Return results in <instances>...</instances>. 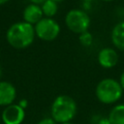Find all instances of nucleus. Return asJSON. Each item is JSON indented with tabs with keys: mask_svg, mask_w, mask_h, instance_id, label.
I'll list each match as a JSON object with an SVG mask.
<instances>
[{
	"mask_svg": "<svg viewBox=\"0 0 124 124\" xmlns=\"http://www.w3.org/2000/svg\"><path fill=\"white\" fill-rule=\"evenodd\" d=\"M34 25L25 21H18L12 24L6 33L8 44L16 49H23L30 46L35 40Z\"/></svg>",
	"mask_w": 124,
	"mask_h": 124,
	"instance_id": "obj_1",
	"label": "nucleus"
},
{
	"mask_svg": "<svg viewBox=\"0 0 124 124\" xmlns=\"http://www.w3.org/2000/svg\"><path fill=\"white\" fill-rule=\"evenodd\" d=\"M78 113V105L69 95L61 94L54 98L50 107V117L59 124L72 122Z\"/></svg>",
	"mask_w": 124,
	"mask_h": 124,
	"instance_id": "obj_2",
	"label": "nucleus"
},
{
	"mask_svg": "<svg viewBox=\"0 0 124 124\" xmlns=\"http://www.w3.org/2000/svg\"><path fill=\"white\" fill-rule=\"evenodd\" d=\"M123 91L118 80L112 78H106L101 79L96 85L95 95L100 103L112 105L121 99Z\"/></svg>",
	"mask_w": 124,
	"mask_h": 124,
	"instance_id": "obj_3",
	"label": "nucleus"
},
{
	"mask_svg": "<svg viewBox=\"0 0 124 124\" xmlns=\"http://www.w3.org/2000/svg\"><path fill=\"white\" fill-rule=\"evenodd\" d=\"M65 24L67 28L76 34H81L88 31L91 19L87 12L82 9H72L65 16Z\"/></svg>",
	"mask_w": 124,
	"mask_h": 124,
	"instance_id": "obj_4",
	"label": "nucleus"
},
{
	"mask_svg": "<svg viewBox=\"0 0 124 124\" xmlns=\"http://www.w3.org/2000/svg\"><path fill=\"white\" fill-rule=\"evenodd\" d=\"M36 36L45 42L54 41L60 34L61 27L53 17H43L34 25Z\"/></svg>",
	"mask_w": 124,
	"mask_h": 124,
	"instance_id": "obj_5",
	"label": "nucleus"
},
{
	"mask_svg": "<svg viewBox=\"0 0 124 124\" xmlns=\"http://www.w3.org/2000/svg\"><path fill=\"white\" fill-rule=\"evenodd\" d=\"M1 118L4 124H21L25 118V109L19 107L18 104H12L5 107Z\"/></svg>",
	"mask_w": 124,
	"mask_h": 124,
	"instance_id": "obj_6",
	"label": "nucleus"
},
{
	"mask_svg": "<svg viewBox=\"0 0 124 124\" xmlns=\"http://www.w3.org/2000/svg\"><path fill=\"white\" fill-rule=\"evenodd\" d=\"M97 61L101 67L105 69H111L116 66L118 62V53L112 47H103L97 54Z\"/></svg>",
	"mask_w": 124,
	"mask_h": 124,
	"instance_id": "obj_7",
	"label": "nucleus"
},
{
	"mask_svg": "<svg viewBox=\"0 0 124 124\" xmlns=\"http://www.w3.org/2000/svg\"><path fill=\"white\" fill-rule=\"evenodd\" d=\"M16 98V89L7 80H0V106L8 107L14 104Z\"/></svg>",
	"mask_w": 124,
	"mask_h": 124,
	"instance_id": "obj_8",
	"label": "nucleus"
},
{
	"mask_svg": "<svg viewBox=\"0 0 124 124\" xmlns=\"http://www.w3.org/2000/svg\"><path fill=\"white\" fill-rule=\"evenodd\" d=\"M22 17H23V21L30 23L32 25L38 23L44 17V14L41 6L32 3L27 5L23 10Z\"/></svg>",
	"mask_w": 124,
	"mask_h": 124,
	"instance_id": "obj_9",
	"label": "nucleus"
},
{
	"mask_svg": "<svg viewBox=\"0 0 124 124\" xmlns=\"http://www.w3.org/2000/svg\"><path fill=\"white\" fill-rule=\"evenodd\" d=\"M112 45L119 50L124 51V20L117 22L110 33Z\"/></svg>",
	"mask_w": 124,
	"mask_h": 124,
	"instance_id": "obj_10",
	"label": "nucleus"
},
{
	"mask_svg": "<svg viewBox=\"0 0 124 124\" xmlns=\"http://www.w3.org/2000/svg\"><path fill=\"white\" fill-rule=\"evenodd\" d=\"M108 118L109 124H124V103L115 105L110 109Z\"/></svg>",
	"mask_w": 124,
	"mask_h": 124,
	"instance_id": "obj_11",
	"label": "nucleus"
},
{
	"mask_svg": "<svg viewBox=\"0 0 124 124\" xmlns=\"http://www.w3.org/2000/svg\"><path fill=\"white\" fill-rule=\"evenodd\" d=\"M45 17H53L58 12V3L53 0H46L41 5Z\"/></svg>",
	"mask_w": 124,
	"mask_h": 124,
	"instance_id": "obj_12",
	"label": "nucleus"
},
{
	"mask_svg": "<svg viewBox=\"0 0 124 124\" xmlns=\"http://www.w3.org/2000/svg\"><path fill=\"white\" fill-rule=\"evenodd\" d=\"M78 41H79L81 46H83L85 47H88L93 43V36H92V34L89 31H85V32L79 34Z\"/></svg>",
	"mask_w": 124,
	"mask_h": 124,
	"instance_id": "obj_13",
	"label": "nucleus"
},
{
	"mask_svg": "<svg viewBox=\"0 0 124 124\" xmlns=\"http://www.w3.org/2000/svg\"><path fill=\"white\" fill-rule=\"evenodd\" d=\"M37 124H57L51 117H44Z\"/></svg>",
	"mask_w": 124,
	"mask_h": 124,
	"instance_id": "obj_14",
	"label": "nucleus"
},
{
	"mask_svg": "<svg viewBox=\"0 0 124 124\" xmlns=\"http://www.w3.org/2000/svg\"><path fill=\"white\" fill-rule=\"evenodd\" d=\"M18 106L25 109V108L28 106V102H27V100H26V99H21V100L19 101V103H18Z\"/></svg>",
	"mask_w": 124,
	"mask_h": 124,
	"instance_id": "obj_15",
	"label": "nucleus"
},
{
	"mask_svg": "<svg viewBox=\"0 0 124 124\" xmlns=\"http://www.w3.org/2000/svg\"><path fill=\"white\" fill-rule=\"evenodd\" d=\"M97 124H109L108 118V117H101V118H99Z\"/></svg>",
	"mask_w": 124,
	"mask_h": 124,
	"instance_id": "obj_16",
	"label": "nucleus"
},
{
	"mask_svg": "<svg viewBox=\"0 0 124 124\" xmlns=\"http://www.w3.org/2000/svg\"><path fill=\"white\" fill-rule=\"evenodd\" d=\"M119 83H120V85H121V87H122V89L124 90V72H122V74L120 75V78H119Z\"/></svg>",
	"mask_w": 124,
	"mask_h": 124,
	"instance_id": "obj_17",
	"label": "nucleus"
},
{
	"mask_svg": "<svg viewBox=\"0 0 124 124\" xmlns=\"http://www.w3.org/2000/svg\"><path fill=\"white\" fill-rule=\"evenodd\" d=\"M29 1H30L32 4H36V5H40V6H41L46 0H29Z\"/></svg>",
	"mask_w": 124,
	"mask_h": 124,
	"instance_id": "obj_18",
	"label": "nucleus"
},
{
	"mask_svg": "<svg viewBox=\"0 0 124 124\" xmlns=\"http://www.w3.org/2000/svg\"><path fill=\"white\" fill-rule=\"evenodd\" d=\"M8 1H9V0H0V6H1V5H4V4H6Z\"/></svg>",
	"mask_w": 124,
	"mask_h": 124,
	"instance_id": "obj_19",
	"label": "nucleus"
},
{
	"mask_svg": "<svg viewBox=\"0 0 124 124\" xmlns=\"http://www.w3.org/2000/svg\"><path fill=\"white\" fill-rule=\"evenodd\" d=\"M100 1H103V2H112L114 0H100Z\"/></svg>",
	"mask_w": 124,
	"mask_h": 124,
	"instance_id": "obj_20",
	"label": "nucleus"
},
{
	"mask_svg": "<svg viewBox=\"0 0 124 124\" xmlns=\"http://www.w3.org/2000/svg\"><path fill=\"white\" fill-rule=\"evenodd\" d=\"M54 2H56V3H59V2H63V1H65V0H53Z\"/></svg>",
	"mask_w": 124,
	"mask_h": 124,
	"instance_id": "obj_21",
	"label": "nucleus"
},
{
	"mask_svg": "<svg viewBox=\"0 0 124 124\" xmlns=\"http://www.w3.org/2000/svg\"><path fill=\"white\" fill-rule=\"evenodd\" d=\"M1 76H2V68L0 66V78H1Z\"/></svg>",
	"mask_w": 124,
	"mask_h": 124,
	"instance_id": "obj_22",
	"label": "nucleus"
},
{
	"mask_svg": "<svg viewBox=\"0 0 124 124\" xmlns=\"http://www.w3.org/2000/svg\"><path fill=\"white\" fill-rule=\"evenodd\" d=\"M62 124H75L73 122H66V123H62Z\"/></svg>",
	"mask_w": 124,
	"mask_h": 124,
	"instance_id": "obj_23",
	"label": "nucleus"
}]
</instances>
